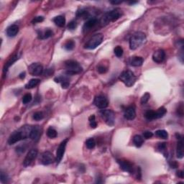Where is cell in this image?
I'll use <instances>...</instances> for the list:
<instances>
[{
    "mask_svg": "<svg viewBox=\"0 0 184 184\" xmlns=\"http://www.w3.org/2000/svg\"><path fill=\"white\" fill-rule=\"evenodd\" d=\"M33 126L24 125L16 131L13 132L8 139V143L10 145L15 144L17 142L30 138Z\"/></svg>",
    "mask_w": 184,
    "mask_h": 184,
    "instance_id": "obj_1",
    "label": "cell"
},
{
    "mask_svg": "<svg viewBox=\"0 0 184 184\" xmlns=\"http://www.w3.org/2000/svg\"><path fill=\"white\" fill-rule=\"evenodd\" d=\"M146 41L145 34L143 32H136L131 36L130 39V48L134 50L140 48Z\"/></svg>",
    "mask_w": 184,
    "mask_h": 184,
    "instance_id": "obj_2",
    "label": "cell"
},
{
    "mask_svg": "<svg viewBox=\"0 0 184 184\" xmlns=\"http://www.w3.org/2000/svg\"><path fill=\"white\" fill-rule=\"evenodd\" d=\"M122 14L123 12L120 9H114V10L106 13V14L103 16L102 18H101V23L103 25L108 24L109 23L111 22L117 21L118 19H119L120 17L122 16Z\"/></svg>",
    "mask_w": 184,
    "mask_h": 184,
    "instance_id": "obj_3",
    "label": "cell"
},
{
    "mask_svg": "<svg viewBox=\"0 0 184 184\" xmlns=\"http://www.w3.org/2000/svg\"><path fill=\"white\" fill-rule=\"evenodd\" d=\"M65 66L67 69L66 73L69 76H73L80 73L83 71L81 66L76 60H69L65 62Z\"/></svg>",
    "mask_w": 184,
    "mask_h": 184,
    "instance_id": "obj_4",
    "label": "cell"
},
{
    "mask_svg": "<svg viewBox=\"0 0 184 184\" xmlns=\"http://www.w3.org/2000/svg\"><path fill=\"white\" fill-rule=\"evenodd\" d=\"M119 79L122 82L125 84L126 86L127 87H131L134 84L136 81V76H134V73L130 70H127L123 71L121 73V75L119 77Z\"/></svg>",
    "mask_w": 184,
    "mask_h": 184,
    "instance_id": "obj_5",
    "label": "cell"
},
{
    "mask_svg": "<svg viewBox=\"0 0 184 184\" xmlns=\"http://www.w3.org/2000/svg\"><path fill=\"white\" fill-rule=\"evenodd\" d=\"M104 40V35L101 33L94 35L85 45V48L88 50H94L101 44Z\"/></svg>",
    "mask_w": 184,
    "mask_h": 184,
    "instance_id": "obj_6",
    "label": "cell"
},
{
    "mask_svg": "<svg viewBox=\"0 0 184 184\" xmlns=\"http://www.w3.org/2000/svg\"><path fill=\"white\" fill-rule=\"evenodd\" d=\"M101 117L109 126H113L115 122V113L111 109H103L100 111Z\"/></svg>",
    "mask_w": 184,
    "mask_h": 184,
    "instance_id": "obj_7",
    "label": "cell"
},
{
    "mask_svg": "<svg viewBox=\"0 0 184 184\" xmlns=\"http://www.w3.org/2000/svg\"><path fill=\"white\" fill-rule=\"evenodd\" d=\"M40 161L44 166H48L56 161V158L50 152L46 151L40 155Z\"/></svg>",
    "mask_w": 184,
    "mask_h": 184,
    "instance_id": "obj_8",
    "label": "cell"
},
{
    "mask_svg": "<svg viewBox=\"0 0 184 184\" xmlns=\"http://www.w3.org/2000/svg\"><path fill=\"white\" fill-rule=\"evenodd\" d=\"M68 141H69V139H65L63 141L61 142V143L59 145L58 147L57 151H56V162L57 163V164H59V163H60V161L62 160V159H63V155H64L65 153V150H66V145H67Z\"/></svg>",
    "mask_w": 184,
    "mask_h": 184,
    "instance_id": "obj_9",
    "label": "cell"
},
{
    "mask_svg": "<svg viewBox=\"0 0 184 184\" xmlns=\"http://www.w3.org/2000/svg\"><path fill=\"white\" fill-rule=\"evenodd\" d=\"M29 73L32 76H40L43 74L44 69L43 66L39 63H33L28 67Z\"/></svg>",
    "mask_w": 184,
    "mask_h": 184,
    "instance_id": "obj_10",
    "label": "cell"
},
{
    "mask_svg": "<svg viewBox=\"0 0 184 184\" xmlns=\"http://www.w3.org/2000/svg\"><path fill=\"white\" fill-rule=\"evenodd\" d=\"M37 153H38V151H37V149H32V150H30L27 154V155H26L24 161H23V166L24 167L30 166L33 163V162L35 160L36 157L37 155Z\"/></svg>",
    "mask_w": 184,
    "mask_h": 184,
    "instance_id": "obj_11",
    "label": "cell"
},
{
    "mask_svg": "<svg viewBox=\"0 0 184 184\" xmlns=\"http://www.w3.org/2000/svg\"><path fill=\"white\" fill-rule=\"evenodd\" d=\"M94 104L96 107L101 109L107 108L109 105L108 100L107 99V98L104 96L102 95H98L96 96V98H94Z\"/></svg>",
    "mask_w": 184,
    "mask_h": 184,
    "instance_id": "obj_12",
    "label": "cell"
},
{
    "mask_svg": "<svg viewBox=\"0 0 184 184\" xmlns=\"http://www.w3.org/2000/svg\"><path fill=\"white\" fill-rule=\"evenodd\" d=\"M176 137L178 139L177 143V150H176V155L179 159L183 158V137L180 134H176Z\"/></svg>",
    "mask_w": 184,
    "mask_h": 184,
    "instance_id": "obj_13",
    "label": "cell"
},
{
    "mask_svg": "<svg viewBox=\"0 0 184 184\" xmlns=\"http://www.w3.org/2000/svg\"><path fill=\"white\" fill-rule=\"evenodd\" d=\"M117 163L119 164L120 168L122 169L124 171L127 172V173H132L134 172V168L133 165L128 160H117Z\"/></svg>",
    "mask_w": 184,
    "mask_h": 184,
    "instance_id": "obj_14",
    "label": "cell"
},
{
    "mask_svg": "<svg viewBox=\"0 0 184 184\" xmlns=\"http://www.w3.org/2000/svg\"><path fill=\"white\" fill-rule=\"evenodd\" d=\"M42 132H43V130H42V128L40 126H33L31 132H30V138L31 139V140H34V141H37V140H39V139H40V136H41Z\"/></svg>",
    "mask_w": 184,
    "mask_h": 184,
    "instance_id": "obj_15",
    "label": "cell"
},
{
    "mask_svg": "<svg viewBox=\"0 0 184 184\" xmlns=\"http://www.w3.org/2000/svg\"><path fill=\"white\" fill-rule=\"evenodd\" d=\"M124 117L127 120H133L136 117V111L134 106H129L124 109Z\"/></svg>",
    "mask_w": 184,
    "mask_h": 184,
    "instance_id": "obj_16",
    "label": "cell"
},
{
    "mask_svg": "<svg viewBox=\"0 0 184 184\" xmlns=\"http://www.w3.org/2000/svg\"><path fill=\"white\" fill-rule=\"evenodd\" d=\"M166 58V53L162 49L156 50L153 55V61L157 63H161L164 61Z\"/></svg>",
    "mask_w": 184,
    "mask_h": 184,
    "instance_id": "obj_17",
    "label": "cell"
},
{
    "mask_svg": "<svg viewBox=\"0 0 184 184\" xmlns=\"http://www.w3.org/2000/svg\"><path fill=\"white\" fill-rule=\"evenodd\" d=\"M143 62H144V59L140 56H134V57H131L128 60L129 64L131 66H134V67H139L143 65Z\"/></svg>",
    "mask_w": 184,
    "mask_h": 184,
    "instance_id": "obj_18",
    "label": "cell"
},
{
    "mask_svg": "<svg viewBox=\"0 0 184 184\" xmlns=\"http://www.w3.org/2000/svg\"><path fill=\"white\" fill-rule=\"evenodd\" d=\"M97 22H98V21H97V20L96 18L89 19L88 21H86V23L84 24L83 31L84 32V33H86V32L91 30L93 27H94L96 25Z\"/></svg>",
    "mask_w": 184,
    "mask_h": 184,
    "instance_id": "obj_19",
    "label": "cell"
},
{
    "mask_svg": "<svg viewBox=\"0 0 184 184\" xmlns=\"http://www.w3.org/2000/svg\"><path fill=\"white\" fill-rule=\"evenodd\" d=\"M19 33V27L17 24H12L7 29V35L8 37H14Z\"/></svg>",
    "mask_w": 184,
    "mask_h": 184,
    "instance_id": "obj_20",
    "label": "cell"
},
{
    "mask_svg": "<svg viewBox=\"0 0 184 184\" xmlns=\"http://www.w3.org/2000/svg\"><path fill=\"white\" fill-rule=\"evenodd\" d=\"M37 34H38V38L41 39V40H44V39H48L49 37H51L53 35V33L51 30L50 29H47L45 30H40V31L37 32Z\"/></svg>",
    "mask_w": 184,
    "mask_h": 184,
    "instance_id": "obj_21",
    "label": "cell"
},
{
    "mask_svg": "<svg viewBox=\"0 0 184 184\" xmlns=\"http://www.w3.org/2000/svg\"><path fill=\"white\" fill-rule=\"evenodd\" d=\"M53 22H54V23L56 25L58 26V27H62L65 25V24H66V19H65V17H63V16L59 15L53 19Z\"/></svg>",
    "mask_w": 184,
    "mask_h": 184,
    "instance_id": "obj_22",
    "label": "cell"
},
{
    "mask_svg": "<svg viewBox=\"0 0 184 184\" xmlns=\"http://www.w3.org/2000/svg\"><path fill=\"white\" fill-rule=\"evenodd\" d=\"M19 55L18 54H16L14 55V56H13L10 59V60L7 61V63H6L5 66H4V72H7V70H8L9 68L10 67V66H12V65L13 64V63H14V62L16 61L17 60H18L19 59Z\"/></svg>",
    "mask_w": 184,
    "mask_h": 184,
    "instance_id": "obj_23",
    "label": "cell"
},
{
    "mask_svg": "<svg viewBox=\"0 0 184 184\" xmlns=\"http://www.w3.org/2000/svg\"><path fill=\"white\" fill-rule=\"evenodd\" d=\"M40 80L38 79H33L25 85V89H32L33 88L36 87L37 85L40 84Z\"/></svg>",
    "mask_w": 184,
    "mask_h": 184,
    "instance_id": "obj_24",
    "label": "cell"
},
{
    "mask_svg": "<svg viewBox=\"0 0 184 184\" xmlns=\"http://www.w3.org/2000/svg\"><path fill=\"white\" fill-rule=\"evenodd\" d=\"M143 142H144L143 137H142L141 135H140V134H136V135H134V137H133V143L135 145L136 147H141L143 144Z\"/></svg>",
    "mask_w": 184,
    "mask_h": 184,
    "instance_id": "obj_25",
    "label": "cell"
},
{
    "mask_svg": "<svg viewBox=\"0 0 184 184\" xmlns=\"http://www.w3.org/2000/svg\"><path fill=\"white\" fill-rule=\"evenodd\" d=\"M167 113V109L164 107H160L157 111H155V119L162 118Z\"/></svg>",
    "mask_w": 184,
    "mask_h": 184,
    "instance_id": "obj_26",
    "label": "cell"
},
{
    "mask_svg": "<svg viewBox=\"0 0 184 184\" xmlns=\"http://www.w3.org/2000/svg\"><path fill=\"white\" fill-rule=\"evenodd\" d=\"M156 136L162 139H168V133L164 130H159L155 132Z\"/></svg>",
    "mask_w": 184,
    "mask_h": 184,
    "instance_id": "obj_27",
    "label": "cell"
},
{
    "mask_svg": "<svg viewBox=\"0 0 184 184\" xmlns=\"http://www.w3.org/2000/svg\"><path fill=\"white\" fill-rule=\"evenodd\" d=\"M57 131L55 130L54 128H53L52 127H49L47 130V135L48 137H50V138L53 139V138H56L57 137Z\"/></svg>",
    "mask_w": 184,
    "mask_h": 184,
    "instance_id": "obj_28",
    "label": "cell"
},
{
    "mask_svg": "<svg viewBox=\"0 0 184 184\" xmlns=\"http://www.w3.org/2000/svg\"><path fill=\"white\" fill-rule=\"evenodd\" d=\"M145 117L148 120H153L155 119V111L153 110H148L145 114Z\"/></svg>",
    "mask_w": 184,
    "mask_h": 184,
    "instance_id": "obj_29",
    "label": "cell"
},
{
    "mask_svg": "<svg viewBox=\"0 0 184 184\" xmlns=\"http://www.w3.org/2000/svg\"><path fill=\"white\" fill-rule=\"evenodd\" d=\"M74 47H75V43L74 41H73V40H68V41L66 42L64 45V48L66 49V50H69V51L73 50V49L74 48Z\"/></svg>",
    "mask_w": 184,
    "mask_h": 184,
    "instance_id": "obj_30",
    "label": "cell"
},
{
    "mask_svg": "<svg viewBox=\"0 0 184 184\" xmlns=\"http://www.w3.org/2000/svg\"><path fill=\"white\" fill-rule=\"evenodd\" d=\"M86 145L87 147V148L90 149H94L96 146V141L94 138H89L86 140Z\"/></svg>",
    "mask_w": 184,
    "mask_h": 184,
    "instance_id": "obj_31",
    "label": "cell"
},
{
    "mask_svg": "<svg viewBox=\"0 0 184 184\" xmlns=\"http://www.w3.org/2000/svg\"><path fill=\"white\" fill-rule=\"evenodd\" d=\"M33 118L35 121H40V120H42L44 118V115H43V113L42 111H36L33 114Z\"/></svg>",
    "mask_w": 184,
    "mask_h": 184,
    "instance_id": "obj_32",
    "label": "cell"
},
{
    "mask_svg": "<svg viewBox=\"0 0 184 184\" xmlns=\"http://www.w3.org/2000/svg\"><path fill=\"white\" fill-rule=\"evenodd\" d=\"M32 98H33V97H32V94H30V93H27V94H24V96H23L22 103L24 104H28V103H30V101H32Z\"/></svg>",
    "mask_w": 184,
    "mask_h": 184,
    "instance_id": "obj_33",
    "label": "cell"
},
{
    "mask_svg": "<svg viewBox=\"0 0 184 184\" xmlns=\"http://www.w3.org/2000/svg\"><path fill=\"white\" fill-rule=\"evenodd\" d=\"M114 54L118 58H121L123 55V49L121 46H117L114 50Z\"/></svg>",
    "mask_w": 184,
    "mask_h": 184,
    "instance_id": "obj_34",
    "label": "cell"
},
{
    "mask_svg": "<svg viewBox=\"0 0 184 184\" xmlns=\"http://www.w3.org/2000/svg\"><path fill=\"white\" fill-rule=\"evenodd\" d=\"M89 124H90V126L92 127V128L94 129L96 127L97 123L95 119V115H94V114L91 115L89 118Z\"/></svg>",
    "mask_w": 184,
    "mask_h": 184,
    "instance_id": "obj_35",
    "label": "cell"
},
{
    "mask_svg": "<svg viewBox=\"0 0 184 184\" xmlns=\"http://www.w3.org/2000/svg\"><path fill=\"white\" fill-rule=\"evenodd\" d=\"M150 98V94L149 93H145L141 98V104H145L149 101Z\"/></svg>",
    "mask_w": 184,
    "mask_h": 184,
    "instance_id": "obj_36",
    "label": "cell"
},
{
    "mask_svg": "<svg viewBox=\"0 0 184 184\" xmlns=\"http://www.w3.org/2000/svg\"><path fill=\"white\" fill-rule=\"evenodd\" d=\"M54 80L56 83H61V84L63 83H66V82L69 81V79L66 77H64V76H59V77L56 78Z\"/></svg>",
    "mask_w": 184,
    "mask_h": 184,
    "instance_id": "obj_37",
    "label": "cell"
},
{
    "mask_svg": "<svg viewBox=\"0 0 184 184\" xmlns=\"http://www.w3.org/2000/svg\"><path fill=\"white\" fill-rule=\"evenodd\" d=\"M77 22H76L75 20H72V21H71L69 23V24H68V29L70 30H75V29L77 27Z\"/></svg>",
    "mask_w": 184,
    "mask_h": 184,
    "instance_id": "obj_38",
    "label": "cell"
},
{
    "mask_svg": "<svg viewBox=\"0 0 184 184\" xmlns=\"http://www.w3.org/2000/svg\"><path fill=\"white\" fill-rule=\"evenodd\" d=\"M43 20H44V17H42V16H37V17H35L33 20H32V23H33V24L40 23L42 22Z\"/></svg>",
    "mask_w": 184,
    "mask_h": 184,
    "instance_id": "obj_39",
    "label": "cell"
},
{
    "mask_svg": "<svg viewBox=\"0 0 184 184\" xmlns=\"http://www.w3.org/2000/svg\"><path fill=\"white\" fill-rule=\"evenodd\" d=\"M0 180H1V182L2 183H5L8 182V176L2 171L1 172V179H0Z\"/></svg>",
    "mask_w": 184,
    "mask_h": 184,
    "instance_id": "obj_40",
    "label": "cell"
},
{
    "mask_svg": "<svg viewBox=\"0 0 184 184\" xmlns=\"http://www.w3.org/2000/svg\"><path fill=\"white\" fill-rule=\"evenodd\" d=\"M97 71L99 73H105L107 71V68L104 66H99L97 68Z\"/></svg>",
    "mask_w": 184,
    "mask_h": 184,
    "instance_id": "obj_41",
    "label": "cell"
},
{
    "mask_svg": "<svg viewBox=\"0 0 184 184\" xmlns=\"http://www.w3.org/2000/svg\"><path fill=\"white\" fill-rule=\"evenodd\" d=\"M153 136V133L150 131H145L143 132V137L145 139H150Z\"/></svg>",
    "mask_w": 184,
    "mask_h": 184,
    "instance_id": "obj_42",
    "label": "cell"
},
{
    "mask_svg": "<svg viewBox=\"0 0 184 184\" xmlns=\"http://www.w3.org/2000/svg\"><path fill=\"white\" fill-rule=\"evenodd\" d=\"M177 114H179V116L182 117L183 114V104H181L180 107H179L177 109Z\"/></svg>",
    "mask_w": 184,
    "mask_h": 184,
    "instance_id": "obj_43",
    "label": "cell"
},
{
    "mask_svg": "<svg viewBox=\"0 0 184 184\" xmlns=\"http://www.w3.org/2000/svg\"><path fill=\"white\" fill-rule=\"evenodd\" d=\"M158 149L160 150V151H163L166 149V143H159L158 145Z\"/></svg>",
    "mask_w": 184,
    "mask_h": 184,
    "instance_id": "obj_44",
    "label": "cell"
},
{
    "mask_svg": "<svg viewBox=\"0 0 184 184\" xmlns=\"http://www.w3.org/2000/svg\"><path fill=\"white\" fill-rule=\"evenodd\" d=\"M24 150H25V148H24V147H22V145L19 146V147H17V148H16V151H17V153H24Z\"/></svg>",
    "mask_w": 184,
    "mask_h": 184,
    "instance_id": "obj_45",
    "label": "cell"
},
{
    "mask_svg": "<svg viewBox=\"0 0 184 184\" xmlns=\"http://www.w3.org/2000/svg\"><path fill=\"white\" fill-rule=\"evenodd\" d=\"M170 167L173 168H176L178 167V163L176 161H173V163H170Z\"/></svg>",
    "mask_w": 184,
    "mask_h": 184,
    "instance_id": "obj_46",
    "label": "cell"
},
{
    "mask_svg": "<svg viewBox=\"0 0 184 184\" xmlns=\"http://www.w3.org/2000/svg\"><path fill=\"white\" fill-rule=\"evenodd\" d=\"M177 176H179V178H181V179H183V172L182 171V170H180V171H178Z\"/></svg>",
    "mask_w": 184,
    "mask_h": 184,
    "instance_id": "obj_47",
    "label": "cell"
},
{
    "mask_svg": "<svg viewBox=\"0 0 184 184\" xmlns=\"http://www.w3.org/2000/svg\"><path fill=\"white\" fill-rule=\"evenodd\" d=\"M122 2V1H110V3L112 4H121V3Z\"/></svg>",
    "mask_w": 184,
    "mask_h": 184,
    "instance_id": "obj_48",
    "label": "cell"
},
{
    "mask_svg": "<svg viewBox=\"0 0 184 184\" xmlns=\"http://www.w3.org/2000/svg\"><path fill=\"white\" fill-rule=\"evenodd\" d=\"M24 77H25V72H23V73H20V78L21 79H24Z\"/></svg>",
    "mask_w": 184,
    "mask_h": 184,
    "instance_id": "obj_49",
    "label": "cell"
},
{
    "mask_svg": "<svg viewBox=\"0 0 184 184\" xmlns=\"http://www.w3.org/2000/svg\"><path fill=\"white\" fill-rule=\"evenodd\" d=\"M137 2V1H130V2H129V4H136Z\"/></svg>",
    "mask_w": 184,
    "mask_h": 184,
    "instance_id": "obj_50",
    "label": "cell"
}]
</instances>
